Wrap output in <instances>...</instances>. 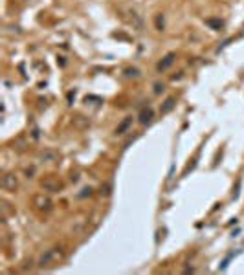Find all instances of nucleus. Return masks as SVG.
Wrapping results in <instances>:
<instances>
[{"label": "nucleus", "instance_id": "nucleus-1", "mask_svg": "<svg viewBox=\"0 0 244 275\" xmlns=\"http://www.w3.org/2000/svg\"><path fill=\"white\" fill-rule=\"evenodd\" d=\"M62 257H64V250H62L61 246H53V248L46 250V251L40 255V259H39V262H37V264H39L40 268H48V266L57 264Z\"/></svg>", "mask_w": 244, "mask_h": 275}, {"label": "nucleus", "instance_id": "nucleus-2", "mask_svg": "<svg viewBox=\"0 0 244 275\" xmlns=\"http://www.w3.org/2000/svg\"><path fill=\"white\" fill-rule=\"evenodd\" d=\"M17 185H18V180H17L15 174H6V176H2V187H4L6 191H15Z\"/></svg>", "mask_w": 244, "mask_h": 275}, {"label": "nucleus", "instance_id": "nucleus-3", "mask_svg": "<svg viewBox=\"0 0 244 275\" xmlns=\"http://www.w3.org/2000/svg\"><path fill=\"white\" fill-rule=\"evenodd\" d=\"M175 59H176V55L175 53H167L160 62H158V66H156V70L158 72H165L167 68H171L173 66V62H175Z\"/></svg>", "mask_w": 244, "mask_h": 275}, {"label": "nucleus", "instance_id": "nucleus-4", "mask_svg": "<svg viewBox=\"0 0 244 275\" xmlns=\"http://www.w3.org/2000/svg\"><path fill=\"white\" fill-rule=\"evenodd\" d=\"M132 127V116H127L118 127H116V136H123V134H127L129 132V128Z\"/></svg>", "mask_w": 244, "mask_h": 275}, {"label": "nucleus", "instance_id": "nucleus-5", "mask_svg": "<svg viewBox=\"0 0 244 275\" xmlns=\"http://www.w3.org/2000/svg\"><path fill=\"white\" fill-rule=\"evenodd\" d=\"M35 206L39 207V209H44V211H50L51 209V200L48 198V196H42V195H39V196H35Z\"/></svg>", "mask_w": 244, "mask_h": 275}, {"label": "nucleus", "instance_id": "nucleus-6", "mask_svg": "<svg viewBox=\"0 0 244 275\" xmlns=\"http://www.w3.org/2000/svg\"><path fill=\"white\" fill-rule=\"evenodd\" d=\"M152 117H154V112H152V108H143L141 112H140V123L141 125H147V123H151L152 121Z\"/></svg>", "mask_w": 244, "mask_h": 275}, {"label": "nucleus", "instance_id": "nucleus-7", "mask_svg": "<svg viewBox=\"0 0 244 275\" xmlns=\"http://www.w3.org/2000/svg\"><path fill=\"white\" fill-rule=\"evenodd\" d=\"M175 105H176V99H175V97H167V99H165V103L162 105L160 112H162V114H167V112H171V110L175 108Z\"/></svg>", "mask_w": 244, "mask_h": 275}, {"label": "nucleus", "instance_id": "nucleus-8", "mask_svg": "<svg viewBox=\"0 0 244 275\" xmlns=\"http://www.w3.org/2000/svg\"><path fill=\"white\" fill-rule=\"evenodd\" d=\"M57 158H59V154H57L55 151H44V152L40 154V160H42V162H48V163H50V162H55Z\"/></svg>", "mask_w": 244, "mask_h": 275}, {"label": "nucleus", "instance_id": "nucleus-9", "mask_svg": "<svg viewBox=\"0 0 244 275\" xmlns=\"http://www.w3.org/2000/svg\"><path fill=\"white\" fill-rule=\"evenodd\" d=\"M125 77H129V79H138L140 75H141V72L138 70V68H125Z\"/></svg>", "mask_w": 244, "mask_h": 275}, {"label": "nucleus", "instance_id": "nucleus-10", "mask_svg": "<svg viewBox=\"0 0 244 275\" xmlns=\"http://www.w3.org/2000/svg\"><path fill=\"white\" fill-rule=\"evenodd\" d=\"M42 187H44V189H50L51 193H57V191L61 189V184H57V182H42Z\"/></svg>", "mask_w": 244, "mask_h": 275}, {"label": "nucleus", "instance_id": "nucleus-11", "mask_svg": "<svg viewBox=\"0 0 244 275\" xmlns=\"http://www.w3.org/2000/svg\"><path fill=\"white\" fill-rule=\"evenodd\" d=\"M152 88H154V90H152L154 94H162V92L165 90V84H162V83H154V86H152Z\"/></svg>", "mask_w": 244, "mask_h": 275}, {"label": "nucleus", "instance_id": "nucleus-12", "mask_svg": "<svg viewBox=\"0 0 244 275\" xmlns=\"http://www.w3.org/2000/svg\"><path fill=\"white\" fill-rule=\"evenodd\" d=\"M156 28H158L160 31L163 29V17H162V15H158V17H156Z\"/></svg>", "mask_w": 244, "mask_h": 275}, {"label": "nucleus", "instance_id": "nucleus-13", "mask_svg": "<svg viewBox=\"0 0 244 275\" xmlns=\"http://www.w3.org/2000/svg\"><path fill=\"white\" fill-rule=\"evenodd\" d=\"M86 195H88V196L92 195V187H84V189H83V193H79V198H84Z\"/></svg>", "mask_w": 244, "mask_h": 275}, {"label": "nucleus", "instance_id": "nucleus-14", "mask_svg": "<svg viewBox=\"0 0 244 275\" xmlns=\"http://www.w3.org/2000/svg\"><path fill=\"white\" fill-rule=\"evenodd\" d=\"M208 24H211V26H215V28H220V26H222L220 20H208Z\"/></svg>", "mask_w": 244, "mask_h": 275}, {"label": "nucleus", "instance_id": "nucleus-15", "mask_svg": "<svg viewBox=\"0 0 244 275\" xmlns=\"http://www.w3.org/2000/svg\"><path fill=\"white\" fill-rule=\"evenodd\" d=\"M73 97H75V92H70V94H68V101H70V105H72V101H73Z\"/></svg>", "mask_w": 244, "mask_h": 275}]
</instances>
